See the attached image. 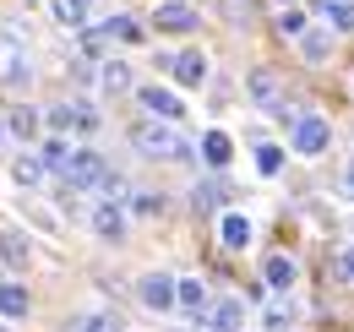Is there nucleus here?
Wrapping results in <instances>:
<instances>
[{
	"label": "nucleus",
	"mask_w": 354,
	"mask_h": 332,
	"mask_svg": "<svg viewBox=\"0 0 354 332\" xmlns=\"http://www.w3.org/2000/svg\"><path fill=\"white\" fill-rule=\"evenodd\" d=\"M39 164L55 169L71 191H93V185H104V174H109L98 153H88V147H60V142H55V147H44V158H39Z\"/></svg>",
	"instance_id": "f257e3e1"
},
{
	"label": "nucleus",
	"mask_w": 354,
	"mask_h": 332,
	"mask_svg": "<svg viewBox=\"0 0 354 332\" xmlns=\"http://www.w3.org/2000/svg\"><path fill=\"white\" fill-rule=\"evenodd\" d=\"M131 142H136V153H147V158H191L185 136L169 131V125H158V120H142L131 131Z\"/></svg>",
	"instance_id": "f03ea898"
},
{
	"label": "nucleus",
	"mask_w": 354,
	"mask_h": 332,
	"mask_svg": "<svg viewBox=\"0 0 354 332\" xmlns=\"http://www.w3.org/2000/svg\"><path fill=\"white\" fill-rule=\"evenodd\" d=\"M22 82H28V49H22V39L0 33V87H22Z\"/></svg>",
	"instance_id": "7ed1b4c3"
},
{
	"label": "nucleus",
	"mask_w": 354,
	"mask_h": 332,
	"mask_svg": "<svg viewBox=\"0 0 354 332\" xmlns=\"http://www.w3.org/2000/svg\"><path fill=\"white\" fill-rule=\"evenodd\" d=\"M251 98H257V109H267V115H283V82H278V77H272V71H267V66H257V71H251Z\"/></svg>",
	"instance_id": "20e7f679"
},
{
	"label": "nucleus",
	"mask_w": 354,
	"mask_h": 332,
	"mask_svg": "<svg viewBox=\"0 0 354 332\" xmlns=\"http://www.w3.org/2000/svg\"><path fill=\"white\" fill-rule=\"evenodd\" d=\"M136 294H142V305H153V311H169V305H175V278H164V273H147V278L136 284Z\"/></svg>",
	"instance_id": "39448f33"
},
{
	"label": "nucleus",
	"mask_w": 354,
	"mask_h": 332,
	"mask_svg": "<svg viewBox=\"0 0 354 332\" xmlns=\"http://www.w3.org/2000/svg\"><path fill=\"white\" fill-rule=\"evenodd\" d=\"M136 98H142V109H147L153 120H180V115H185L180 98H175V93H164V87H142Z\"/></svg>",
	"instance_id": "423d86ee"
},
{
	"label": "nucleus",
	"mask_w": 354,
	"mask_h": 332,
	"mask_svg": "<svg viewBox=\"0 0 354 332\" xmlns=\"http://www.w3.org/2000/svg\"><path fill=\"white\" fill-rule=\"evenodd\" d=\"M49 125L55 131H93L98 115H93L88 104H60V109H49Z\"/></svg>",
	"instance_id": "0eeeda50"
},
{
	"label": "nucleus",
	"mask_w": 354,
	"mask_h": 332,
	"mask_svg": "<svg viewBox=\"0 0 354 332\" xmlns=\"http://www.w3.org/2000/svg\"><path fill=\"white\" fill-rule=\"evenodd\" d=\"M153 22H158L164 33H191V28L202 22V17H196V11L185 6V0H169V6H158V17H153Z\"/></svg>",
	"instance_id": "6e6552de"
},
{
	"label": "nucleus",
	"mask_w": 354,
	"mask_h": 332,
	"mask_svg": "<svg viewBox=\"0 0 354 332\" xmlns=\"http://www.w3.org/2000/svg\"><path fill=\"white\" fill-rule=\"evenodd\" d=\"M327 136H333V131H327V120L306 115V120L295 125V153H322V147H327Z\"/></svg>",
	"instance_id": "1a4fd4ad"
},
{
	"label": "nucleus",
	"mask_w": 354,
	"mask_h": 332,
	"mask_svg": "<svg viewBox=\"0 0 354 332\" xmlns=\"http://www.w3.org/2000/svg\"><path fill=\"white\" fill-rule=\"evenodd\" d=\"M169 71H175L180 87H202V77H207V60H202V49H185L180 60H169Z\"/></svg>",
	"instance_id": "9d476101"
},
{
	"label": "nucleus",
	"mask_w": 354,
	"mask_h": 332,
	"mask_svg": "<svg viewBox=\"0 0 354 332\" xmlns=\"http://www.w3.org/2000/svg\"><path fill=\"white\" fill-rule=\"evenodd\" d=\"M262 278H267V289H295V278H300V267H295V256H267V267H262Z\"/></svg>",
	"instance_id": "9b49d317"
},
{
	"label": "nucleus",
	"mask_w": 354,
	"mask_h": 332,
	"mask_svg": "<svg viewBox=\"0 0 354 332\" xmlns=\"http://www.w3.org/2000/svg\"><path fill=\"white\" fill-rule=\"evenodd\" d=\"M240 322H245V305H240V299H218L213 316H207V332H234Z\"/></svg>",
	"instance_id": "f8f14e48"
},
{
	"label": "nucleus",
	"mask_w": 354,
	"mask_h": 332,
	"mask_svg": "<svg viewBox=\"0 0 354 332\" xmlns=\"http://www.w3.org/2000/svg\"><path fill=\"white\" fill-rule=\"evenodd\" d=\"M93 229H98L104 240H126V212L115 208V202H104V208L93 212Z\"/></svg>",
	"instance_id": "ddd939ff"
},
{
	"label": "nucleus",
	"mask_w": 354,
	"mask_h": 332,
	"mask_svg": "<svg viewBox=\"0 0 354 332\" xmlns=\"http://www.w3.org/2000/svg\"><path fill=\"white\" fill-rule=\"evenodd\" d=\"M218 234H223V246H229V250H245V246H251V218H240V212H223Z\"/></svg>",
	"instance_id": "4468645a"
},
{
	"label": "nucleus",
	"mask_w": 354,
	"mask_h": 332,
	"mask_svg": "<svg viewBox=\"0 0 354 332\" xmlns=\"http://www.w3.org/2000/svg\"><path fill=\"white\" fill-rule=\"evenodd\" d=\"M202 158H207L213 169H223L229 158H234V147H229V136H223V131H207V136H202Z\"/></svg>",
	"instance_id": "2eb2a0df"
},
{
	"label": "nucleus",
	"mask_w": 354,
	"mask_h": 332,
	"mask_svg": "<svg viewBox=\"0 0 354 332\" xmlns=\"http://www.w3.org/2000/svg\"><path fill=\"white\" fill-rule=\"evenodd\" d=\"M55 17H60L66 28H88V17H93V0H55Z\"/></svg>",
	"instance_id": "dca6fc26"
},
{
	"label": "nucleus",
	"mask_w": 354,
	"mask_h": 332,
	"mask_svg": "<svg viewBox=\"0 0 354 332\" xmlns=\"http://www.w3.org/2000/svg\"><path fill=\"white\" fill-rule=\"evenodd\" d=\"M175 305H185V311H202V305H207V289H202L196 278H175Z\"/></svg>",
	"instance_id": "f3484780"
},
{
	"label": "nucleus",
	"mask_w": 354,
	"mask_h": 332,
	"mask_svg": "<svg viewBox=\"0 0 354 332\" xmlns=\"http://www.w3.org/2000/svg\"><path fill=\"white\" fill-rule=\"evenodd\" d=\"M0 316H28V289L22 284H0Z\"/></svg>",
	"instance_id": "a211bd4d"
},
{
	"label": "nucleus",
	"mask_w": 354,
	"mask_h": 332,
	"mask_svg": "<svg viewBox=\"0 0 354 332\" xmlns=\"http://www.w3.org/2000/svg\"><path fill=\"white\" fill-rule=\"evenodd\" d=\"M322 17L333 28H354V0H322Z\"/></svg>",
	"instance_id": "6ab92c4d"
},
{
	"label": "nucleus",
	"mask_w": 354,
	"mask_h": 332,
	"mask_svg": "<svg viewBox=\"0 0 354 332\" xmlns=\"http://www.w3.org/2000/svg\"><path fill=\"white\" fill-rule=\"evenodd\" d=\"M0 256H6L11 267H28V240H22V234H0Z\"/></svg>",
	"instance_id": "aec40b11"
},
{
	"label": "nucleus",
	"mask_w": 354,
	"mask_h": 332,
	"mask_svg": "<svg viewBox=\"0 0 354 332\" xmlns=\"http://www.w3.org/2000/svg\"><path fill=\"white\" fill-rule=\"evenodd\" d=\"M104 87H109V93H126V87H131V71H126L120 60H109V66H104Z\"/></svg>",
	"instance_id": "412c9836"
},
{
	"label": "nucleus",
	"mask_w": 354,
	"mask_h": 332,
	"mask_svg": "<svg viewBox=\"0 0 354 332\" xmlns=\"http://www.w3.org/2000/svg\"><path fill=\"white\" fill-rule=\"evenodd\" d=\"M109 39H126V44H142V22H131V17H115V22H109Z\"/></svg>",
	"instance_id": "4be33fe9"
},
{
	"label": "nucleus",
	"mask_w": 354,
	"mask_h": 332,
	"mask_svg": "<svg viewBox=\"0 0 354 332\" xmlns=\"http://www.w3.org/2000/svg\"><path fill=\"white\" fill-rule=\"evenodd\" d=\"M257 169H262V174H278V169H283V147H257Z\"/></svg>",
	"instance_id": "5701e85b"
},
{
	"label": "nucleus",
	"mask_w": 354,
	"mask_h": 332,
	"mask_svg": "<svg viewBox=\"0 0 354 332\" xmlns=\"http://www.w3.org/2000/svg\"><path fill=\"white\" fill-rule=\"evenodd\" d=\"M120 322H109V316H77L71 322V332H115Z\"/></svg>",
	"instance_id": "b1692460"
},
{
	"label": "nucleus",
	"mask_w": 354,
	"mask_h": 332,
	"mask_svg": "<svg viewBox=\"0 0 354 332\" xmlns=\"http://www.w3.org/2000/svg\"><path fill=\"white\" fill-rule=\"evenodd\" d=\"M218 202H223V191H218V185H196V212H213Z\"/></svg>",
	"instance_id": "393cba45"
},
{
	"label": "nucleus",
	"mask_w": 354,
	"mask_h": 332,
	"mask_svg": "<svg viewBox=\"0 0 354 332\" xmlns=\"http://www.w3.org/2000/svg\"><path fill=\"white\" fill-rule=\"evenodd\" d=\"M39 174H44V164H39V158H17V180H22V185H33Z\"/></svg>",
	"instance_id": "a878e982"
},
{
	"label": "nucleus",
	"mask_w": 354,
	"mask_h": 332,
	"mask_svg": "<svg viewBox=\"0 0 354 332\" xmlns=\"http://www.w3.org/2000/svg\"><path fill=\"white\" fill-rule=\"evenodd\" d=\"M11 131H17V136H33V131H39V120H33L28 109H17V115H11Z\"/></svg>",
	"instance_id": "bb28decb"
},
{
	"label": "nucleus",
	"mask_w": 354,
	"mask_h": 332,
	"mask_svg": "<svg viewBox=\"0 0 354 332\" xmlns=\"http://www.w3.org/2000/svg\"><path fill=\"white\" fill-rule=\"evenodd\" d=\"M300 28H306V17H300V11H283V17H278V33H283V39H289V33H300Z\"/></svg>",
	"instance_id": "cd10ccee"
},
{
	"label": "nucleus",
	"mask_w": 354,
	"mask_h": 332,
	"mask_svg": "<svg viewBox=\"0 0 354 332\" xmlns=\"http://www.w3.org/2000/svg\"><path fill=\"white\" fill-rule=\"evenodd\" d=\"M344 185H349V196H354V164H349V174H344Z\"/></svg>",
	"instance_id": "c85d7f7f"
},
{
	"label": "nucleus",
	"mask_w": 354,
	"mask_h": 332,
	"mask_svg": "<svg viewBox=\"0 0 354 332\" xmlns=\"http://www.w3.org/2000/svg\"><path fill=\"white\" fill-rule=\"evenodd\" d=\"M0 136H6V125H0Z\"/></svg>",
	"instance_id": "c756f323"
},
{
	"label": "nucleus",
	"mask_w": 354,
	"mask_h": 332,
	"mask_svg": "<svg viewBox=\"0 0 354 332\" xmlns=\"http://www.w3.org/2000/svg\"><path fill=\"white\" fill-rule=\"evenodd\" d=\"M0 332H6V327H0Z\"/></svg>",
	"instance_id": "7c9ffc66"
}]
</instances>
